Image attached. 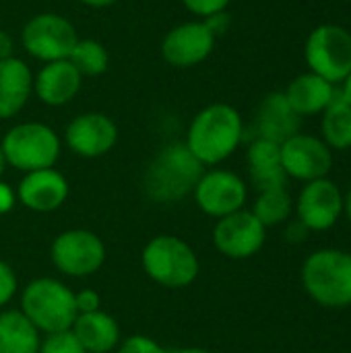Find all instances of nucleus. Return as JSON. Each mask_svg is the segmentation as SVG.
<instances>
[{"label": "nucleus", "instance_id": "nucleus-21", "mask_svg": "<svg viewBox=\"0 0 351 353\" xmlns=\"http://www.w3.org/2000/svg\"><path fill=\"white\" fill-rule=\"evenodd\" d=\"M246 161H248V174H250L252 186L259 192L285 188L288 174L281 165V147L277 143L257 137L248 145Z\"/></svg>", "mask_w": 351, "mask_h": 353}, {"label": "nucleus", "instance_id": "nucleus-38", "mask_svg": "<svg viewBox=\"0 0 351 353\" xmlns=\"http://www.w3.org/2000/svg\"><path fill=\"white\" fill-rule=\"evenodd\" d=\"M6 170V159H4V153H2V147H0V176L4 174Z\"/></svg>", "mask_w": 351, "mask_h": 353}, {"label": "nucleus", "instance_id": "nucleus-13", "mask_svg": "<svg viewBox=\"0 0 351 353\" xmlns=\"http://www.w3.org/2000/svg\"><path fill=\"white\" fill-rule=\"evenodd\" d=\"M267 242V228L252 215L250 209H240L217 219L213 228L215 248L234 261H244L263 250Z\"/></svg>", "mask_w": 351, "mask_h": 353}, {"label": "nucleus", "instance_id": "nucleus-4", "mask_svg": "<svg viewBox=\"0 0 351 353\" xmlns=\"http://www.w3.org/2000/svg\"><path fill=\"white\" fill-rule=\"evenodd\" d=\"M21 312L46 335L72 329L79 316L74 292L52 277H39L25 285L21 294Z\"/></svg>", "mask_w": 351, "mask_h": 353}, {"label": "nucleus", "instance_id": "nucleus-14", "mask_svg": "<svg viewBox=\"0 0 351 353\" xmlns=\"http://www.w3.org/2000/svg\"><path fill=\"white\" fill-rule=\"evenodd\" d=\"M281 147V165L288 178L300 182H312L319 178H327L333 168V151L321 137L298 132Z\"/></svg>", "mask_w": 351, "mask_h": 353}, {"label": "nucleus", "instance_id": "nucleus-20", "mask_svg": "<svg viewBox=\"0 0 351 353\" xmlns=\"http://www.w3.org/2000/svg\"><path fill=\"white\" fill-rule=\"evenodd\" d=\"M337 85L329 83L327 79L314 74V72H304V74H298L290 85L288 89L283 91L288 103L294 108V112L304 118V116H317V114H323L329 103L337 97Z\"/></svg>", "mask_w": 351, "mask_h": 353}, {"label": "nucleus", "instance_id": "nucleus-1", "mask_svg": "<svg viewBox=\"0 0 351 353\" xmlns=\"http://www.w3.org/2000/svg\"><path fill=\"white\" fill-rule=\"evenodd\" d=\"M242 139L240 112L230 103H211L192 118L184 145L203 165H219L236 153Z\"/></svg>", "mask_w": 351, "mask_h": 353}, {"label": "nucleus", "instance_id": "nucleus-3", "mask_svg": "<svg viewBox=\"0 0 351 353\" xmlns=\"http://www.w3.org/2000/svg\"><path fill=\"white\" fill-rule=\"evenodd\" d=\"M302 288L323 308L351 306V252L321 248L308 254L300 271Z\"/></svg>", "mask_w": 351, "mask_h": 353}, {"label": "nucleus", "instance_id": "nucleus-22", "mask_svg": "<svg viewBox=\"0 0 351 353\" xmlns=\"http://www.w3.org/2000/svg\"><path fill=\"white\" fill-rule=\"evenodd\" d=\"M70 331L87 353H110L120 345L118 321L103 310L79 314Z\"/></svg>", "mask_w": 351, "mask_h": 353}, {"label": "nucleus", "instance_id": "nucleus-17", "mask_svg": "<svg viewBox=\"0 0 351 353\" xmlns=\"http://www.w3.org/2000/svg\"><path fill=\"white\" fill-rule=\"evenodd\" d=\"M81 85L83 77L68 60L46 62L33 74V93L50 108H62L70 103L79 95Z\"/></svg>", "mask_w": 351, "mask_h": 353}, {"label": "nucleus", "instance_id": "nucleus-26", "mask_svg": "<svg viewBox=\"0 0 351 353\" xmlns=\"http://www.w3.org/2000/svg\"><path fill=\"white\" fill-rule=\"evenodd\" d=\"M68 62L81 72V77H99L108 70L110 66V54L106 50V46L93 37H85V39H77Z\"/></svg>", "mask_w": 351, "mask_h": 353}, {"label": "nucleus", "instance_id": "nucleus-16", "mask_svg": "<svg viewBox=\"0 0 351 353\" xmlns=\"http://www.w3.org/2000/svg\"><path fill=\"white\" fill-rule=\"evenodd\" d=\"M70 194L68 180L56 168L27 172L17 188L19 203L35 213L58 211Z\"/></svg>", "mask_w": 351, "mask_h": 353}, {"label": "nucleus", "instance_id": "nucleus-23", "mask_svg": "<svg viewBox=\"0 0 351 353\" xmlns=\"http://www.w3.org/2000/svg\"><path fill=\"white\" fill-rule=\"evenodd\" d=\"M39 331L21 310L0 314V353H39Z\"/></svg>", "mask_w": 351, "mask_h": 353}, {"label": "nucleus", "instance_id": "nucleus-8", "mask_svg": "<svg viewBox=\"0 0 351 353\" xmlns=\"http://www.w3.org/2000/svg\"><path fill=\"white\" fill-rule=\"evenodd\" d=\"M77 39L74 25L58 12H39L31 17L21 31L23 50L43 64L68 60Z\"/></svg>", "mask_w": 351, "mask_h": 353}, {"label": "nucleus", "instance_id": "nucleus-31", "mask_svg": "<svg viewBox=\"0 0 351 353\" xmlns=\"http://www.w3.org/2000/svg\"><path fill=\"white\" fill-rule=\"evenodd\" d=\"M74 304H77V312L79 314H89V312L101 310V298L93 290H81V292H77L74 294Z\"/></svg>", "mask_w": 351, "mask_h": 353}, {"label": "nucleus", "instance_id": "nucleus-33", "mask_svg": "<svg viewBox=\"0 0 351 353\" xmlns=\"http://www.w3.org/2000/svg\"><path fill=\"white\" fill-rule=\"evenodd\" d=\"M12 50H14V39H12V35H10L8 31L0 29V60H6V58L14 56Z\"/></svg>", "mask_w": 351, "mask_h": 353}, {"label": "nucleus", "instance_id": "nucleus-29", "mask_svg": "<svg viewBox=\"0 0 351 353\" xmlns=\"http://www.w3.org/2000/svg\"><path fill=\"white\" fill-rule=\"evenodd\" d=\"M118 353H168L157 341H153L147 335H132L124 341H120Z\"/></svg>", "mask_w": 351, "mask_h": 353}, {"label": "nucleus", "instance_id": "nucleus-34", "mask_svg": "<svg viewBox=\"0 0 351 353\" xmlns=\"http://www.w3.org/2000/svg\"><path fill=\"white\" fill-rule=\"evenodd\" d=\"M79 2L89 6V8H108V6L116 4L118 0H79Z\"/></svg>", "mask_w": 351, "mask_h": 353}, {"label": "nucleus", "instance_id": "nucleus-36", "mask_svg": "<svg viewBox=\"0 0 351 353\" xmlns=\"http://www.w3.org/2000/svg\"><path fill=\"white\" fill-rule=\"evenodd\" d=\"M345 215H348V219L351 221V186L350 190L345 192Z\"/></svg>", "mask_w": 351, "mask_h": 353}, {"label": "nucleus", "instance_id": "nucleus-28", "mask_svg": "<svg viewBox=\"0 0 351 353\" xmlns=\"http://www.w3.org/2000/svg\"><path fill=\"white\" fill-rule=\"evenodd\" d=\"M180 2L188 12L197 14L199 19H209L217 12H223L232 0H180Z\"/></svg>", "mask_w": 351, "mask_h": 353}, {"label": "nucleus", "instance_id": "nucleus-9", "mask_svg": "<svg viewBox=\"0 0 351 353\" xmlns=\"http://www.w3.org/2000/svg\"><path fill=\"white\" fill-rule=\"evenodd\" d=\"M54 267L66 277H91L106 263L103 240L89 230H66L56 236L50 248Z\"/></svg>", "mask_w": 351, "mask_h": 353}, {"label": "nucleus", "instance_id": "nucleus-19", "mask_svg": "<svg viewBox=\"0 0 351 353\" xmlns=\"http://www.w3.org/2000/svg\"><path fill=\"white\" fill-rule=\"evenodd\" d=\"M33 95V70L31 66L10 56L0 60V120L14 118Z\"/></svg>", "mask_w": 351, "mask_h": 353}, {"label": "nucleus", "instance_id": "nucleus-12", "mask_svg": "<svg viewBox=\"0 0 351 353\" xmlns=\"http://www.w3.org/2000/svg\"><path fill=\"white\" fill-rule=\"evenodd\" d=\"M217 35L203 19L172 27L161 39V58L174 68H194L215 50Z\"/></svg>", "mask_w": 351, "mask_h": 353}, {"label": "nucleus", "instance_id": "nucleus-7", "mask_svg": "<svg viewBox=\"0 0 351 353\" xmlns=\"http://www.w3.org/2000/svg\"><path fill=\"white\" fill-rule=\"evenodd\" d=\"M304 58L310 72L341 85L351 72V33L335 23L319 25L306 39Z\"/></svg>", "mask_w": 351, "mask_h": 353}, {"label": "nucleus", "instance_id": "nucleus-15", "mask_svg": "<svg viewBox=\"0 0 351 353\" xmlns=\"http://www.w3.org/2000/svg\"><path fill=\"white\" fill-rule=\"evenodd\" d=\"M68 149L85 159H95L110 153L118 143L116 122L101 112H85L74 116L64 130Z\"/></svg>", "mask_w": 351, "mask_h": 353}, {"label": "nucleus", "instance_id": "nucleus-27", "mask_svg": "<svg viewBox=\"0 0 351 353\" xmlns=\"http://www.w3.org/2000/svg\"><path fill=\"white\" fill-rule=\"evenodd\" d=\"M39 353H87L83 350V345L79 343V339L74 337V333L68 331H60V333H50L43 337V341L39 343Z\"/></svg>", "mask_w": 351, "mask_h": 353}, {"label": "nucleus", "instance_id": "nucleus-25", "mask_svg": "<svg viewBox=\"0 0 351 353\" xmlns=\"http://www.w3.org/2000/svg\"><path fill=\"white\" fill-rule=\"evenodd\" d=\"M250 211L269 230V228L285 223L292 217V213H294V199L288 192V188L263 190L254 199V205H252Z\"/></svg>", "mask_w": 351, "mask_h": 353}, {"label": "nucleus", "instance_id": "nucleus-37", "mask_svg": "<svg viewBox=\"0 0 351 353\" xmlns=\"http://www.w3.org/2000/svg\"><path fill=\"white\" fill-rule=\"evenodd\" d=\"M174 353H211L207 352V350H203V347H184V350H178V352Z\"/></svg>", "mask_w": 351, "mask_h": 353}, {"label": "nucleus", "instance_id": "nucleus-11", "mask_svg": "<svg viewBox=\"0 0 351 353\" xmlns=\"http://www.w3.org/2000/svg\"><path fill=\"white\" fill-rule=\"evenodd\" d=\"M192 196L205 215L221 219L240 209H246L248 186L236 172L213 168L203 172L192 190Z\"/></svg>", "mask_w": 351, "mask_h": 353}, {"label": "nucleus", "instance_id": "nucleus-10", "mask_svg": "<svg viewBox=\"0 0 351 353\" xmlns=\"http://www.w3.org/2000/svg\"><path fill=\"white\" fill-rule=\"evenodd\" d=\"M294 213L306 232H327L345 215V194L329 176L306 182L294 201Z\"/></svg>", "mask_w": 351, "mask_h": 353}, {"label": "nucleus", "instance_id": "nucleus-6", "mask_svg": "<svg viewBox=\"0 0 351 353\" xmlns=\"http://www.w3.org/2000/svg\"><path fill=\"white\" fill-rule=\"evenodd\" d=\"M0 147L6 165L27 174L54 168L62 151V141L56 130L43 122H21L6 130Z\"/></svg>", "mask_w": 351, "mask_h": 353}, {"label": "nucleus", "instance_id": "nucleus-30", "mask_svg": "<svg viewBox=\"0 0 351 353\" xmlns=\"http://www.w3.org/2000/svg\"><path fill=\"white\" fill-rule=\"evenodd\" d=\"M19 290L17 273L4 261H0V306H6Z\"/></svg>", "mask_w": 351, "mask_h": 353}, {"label": "nucleus", "instance_id": "nucleus-2", "mask_svg": "<svg viewBox=\"0 0 351 353\" xmlns=\"http://www.w3.org/2000/svg\"><path fill=\"white\" fill-rule=\"evenodd\" d=\"M203 172L205 165L190 153L184 141H176L161 147L149 161L143 188L157 203H176L192 194Z\"/></svg>", "mask_w": 351, "mask_h": 353}, {"label": "nucleus", "instance_id": "nucleus-5", "mask_svg": "<svg viewBox=\"0 0 351 353\" xmlns=\"http://www.w3.org/2000/svg\"><path fill=\"white\" fill-rule=\"evenodd\" d=\"M143 271L157 285L168 290H182L197 281L201 263L197 252L178 236H155L141 254Z\"/></svg>", "mask_w": 351, "mask_h": 353}, {"label": "nucleus", "instance_id": "nucleus-24", "mask_svg": "<svg viewBox=\"0 0 351 353\" xmlns=\"http://www.w3.org/2000/svg\"><path fill=\"white\" fill-rule=\"evenodd\" d=\"M321 134L331 151L351 149V105L341 97V93H337V97L323 112Z\"/></svg>", "mask_w": 351, "mask_h": 353}, {"label": "nucleus", "instance_id": "nucleus-32", "mask_svg": "<svg viewBox=\"0 0 351 353\" xmlns=\"http://www.w3.org/2000/svg\"><path fill=\"white\" fill-rule=\"evenodd\" d=\"M14 203H17V192L6 182L0 180V215H6L8 211H12Z\"/></svg>", "mask_w": 351, "mask_h": 353}, {"label": "nucleus", "instance_id": "nucleus-35", "mask_svg": "<svg viewBox=\"0 0 351 353\" xmlns=\"http://www.w3.org/2000/svg\"><path fill=\"white\" fill-rule=\"evenodd\" d=\"M339 93H341V97L351 105V72L350 77L341 83V91H339Z\"/></svg>", "mask_w": 351, "mask_h": 353}, {"label": "nucleus", "instance_id": "nucleus-18", "mask_svg": "<svg viewBox=\"0 0 351 353\" xmlns=\"http://www.w3.org/2000/svg\"><path fill=\"white\" fill-rule=\"evenodd\" d=\"M302 118L294 112V108L288 103L283 91H273L263 97L257 110V137L273 141L277 145L285 143L294 134L300 132Z\"/></svg>", "mask_w": 351, "mask_h": 353}]
</instances>
